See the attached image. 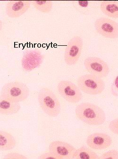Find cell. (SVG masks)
<instances>
[{
	"label": "cell",
	"instance_id": "d6986e66",
	"mask_svg": "<svg viewBox=\"0 0 118 159\" xmlns=\"http://www.w3.org/2000/svg\"><path fill=\"white\" fill-rule=\"evenodd\" d=\"M118 159V151L117 150H111L102 154L99 159Z\"/></svg>",
	"mask_w": 118,
	"mask_h": 159
},
{
	"label": "cell",
	"instance_id": "8992f818",
	"mask_svg": "<svg viewBox=\"0 0 118 159\" xmlns=\"http://www.w3.org/2000/svg\"><path fill=\"white\" fill-rule=\"evenodd\" d=\"M83 46V41L80 36H74L69 41L64 53V61L67 65L72 66L77 64L81 54Z\"/></svg>",
	"mask_w": 118,
	"mask_h": 159
},
{
	"label": "cell",
	"instance_id": "9a60e30c",
	"mask_svg": "<svg viewBox=\"0 0 118 159\" xmlns=\"http://www.w3.org/2000/svg\"><path fill=\"white\" fill-rule=\"evenodd\" d=\"M16 145V140L11 134L4 131H0L1 151L11 150L13 149Z\"/></svg>",
	"mask_w": 118,
	"mask_h": 159
},
{
	"label": "cell",
	"instance_id": "7402d4cb",
	"mask_svg": "<svg viewBox=\"0 0 118 159\" xmlns=\"http://www.w3.org/2000/svg\"><path fill=\"white\" fill-rule=\"evenodd\" d=\"M5 159H27L26 156L18 153H10L6 154L4 157Z\"/></svg>",
	"mask_w": 118,
	"mask_h": 159
},
{
	"label": "cell",
	"instance_id": "9c48e42d",
	"mask_svg": "<svg viewBox=\"0 0 118 159\" xmlns=\"http://www.w3.org/2000/svg\"><path fill=\"white\" fill-rule=\"evenodd\" d=\"M43 58V55L39 50H27L24 52L22 58V68L26 71H31L41 65Z\"/></svg>",
	"mask_w": 118,
	"mask_h": 159
},
{
	"label": "cell",
	"instance_id": "7c38bea8",
	"mask_svg": "<svg viewBox=\"0 0 118 159\" xmlns=\"http://www.w3.org/2000/svg\"><path fill=\"white\" fill-rule=\"evenodd\" d=\"M30 1H10L6 6V12L10 18H19L30 7Z\"/></svg>",
	"mask_w": 118,
	"mask_h": 159
},
{
	"label": "cell",
	"instance_id": "e0dca14e",
	"mask_svg": "<svg viewBox=\"0 0 118 159\" xmlns=\"http://www.w3.org/2000/svg\"><path fill=\"white\" fill-rule=\"evenodd\" d=\"M73 159H99L98 155L85 145H83L74 153Z\"/></svg>",
	"mask_w": 118,
	"mask_h": 159
},
{
	"label": "cell",
	"instance_id": "4fadbf2b",
	"mask_svg": "<svg viewBox=\"0 0 118 159\" xmlns=\"http://www.w3.org/2000/svg\"><path fill=\"white\" fill-rule=\"evenodd\" d=\"M20 109L21 106L19 102H12L1 97L0 113L2 115L16 114L20 111Z\"/></svg>",
	"mask_w": 118,
	"mask_h": 159
},
{
	"label": "cell",
	"instance_id": "3957f363",
	"mask_svg": "<svg viewBox=\"0 0 118 159\" xmlns=\"http://www.w3.org/2000/svg\"><path fill=\"white\" fill-rule=\"evenodd\" d=\"M38 101L42 110L47 115L55 117L60 113V102L55 93L48 88H42L40 90Z\"/></svg>",
	"mask_w": 118,
	"mask_h": 159
},
{
	"label": "cell",
	"instance_id": "ba28073f",
	"mask_svg": "<svg viewBox=\"0 0 118 159\" xmlns=\"http://www.w3.org/2000/svg\"><path fill=\"white\" fill-rule=\"evenodd\" d=\"M84 63L89 73L99 78H105L109 73L110 69L107 63L98 57H88L85 59Z\"/></svg>",
	"mask_w": 118,
	"mask_h": 159
},
{
	"label": "cell",
	"instance_id": "ac0fdd59",
	"mask_svg": "<svg viewBox=\"0 0 118 159\" xmlns=\"http://www.w3.org/2000/svg\"><path fill=\"white\" fill-rule=\"evenodd\" d=\"M31 4L35 9L43 13H49L52 8L51 1H32Z\"/></svg>",
	"mask_w": 118,
	"mask_h": 159
},
{
	"label": "cell",
	"instance_id": "52a82bcc",
	"mask_svg": "<svg viewBox=\"0 0 118 159\" xmlns=\"http://www.w3.org/2000/svg\"><path fill=\"white\" fill-rule=\"evenodd\" d=\"M97 31L104 38L109 39L118 38V23L108 18L97 19L94 23Z\"/></svg>",
	"mask_w": 118,
	"mask_h": 159
},
{
	"label": "cell",
	"instance_id": "30bf717a",
	"mask_svg": "<svg viewBox=\"0 0 118 159\" xmlns=\"http://www.w3.org/2000/svg\"><path fill=\"white\" fill-rule=\"evenodd\" d=\"M87 145L94 150H103L109 148L112 144L111 137L104 133H95L87 138Z\"/></svg>",
	"mask_w": 118,
	"mask_h": 159
},
{
	"label": "cell",
	"instance_id": "5b68a950",
	"mask_svg": "<svg viewBox=\"0 0 118 159\" xmlns=\"http://www.w3.org/2000/svg\"><path fill=\"white\" fill-rule=\"evenodd\" d=\"M57 89L61 96L70 103H78L82 99L79 88L70 81H61L58 84Z\"/></svg>",
	"mask_w": 118,
	"mask_h": 159
},
{
	"label": "cell",
	"instance_id": "ffe728a7",
	"mask_svg": "<svg viewBox=\"0 0 118 159\" xmlns=\"http://www.w3.org/2000/svg\"><path fill=\"white\" fill-rule=\"evenodd\" d=\"M111 92L113 96L118 97V75L116 76L111 84Z\"/></svg>",
	"mask_w": 118,
	"mask_h": 159
},
{
	"label": "cell",
	"instance_id": "5bb4252c",
	"mask_svg": "<svg viewBox=\"0 0 118 159\" xmlns=\"http://www.w3.org/2000/svg\"><path fill=\"white\" fill-rule=\"evenodd\" d=\"M73 7L81 14L88 15L93 11L97 7V2L80 1L71 2Z\"/></svg>",
	"mask_w": 118,
	"mask_h": 159
},
{
	"label": "cell",
	"instance_id": "2e32d148",
	"mask_svg": "<svg viewBox=\"0 0 118 159\" xmlns=\"http://www.w3.org/2000/svg\"><path fill=\"white\" fill-rule=\"evenodd\" d=\"M100 8L106 16L114 19L118 18V1H101Z\"/></svg>",
	"mask_w": 118,
	"mask_h": 159
},
{
	"label": "cell",
	"instance_id": "6da1fadb",
	"mask_svg": "<svg viewBox=\"0 0 118 159\" xmlns=\"http://www.w3.org/2000/svg\"><path fill=\"white\" fill-rule=\"evenodd\" d=\"M75 113L79 120L89 125L99 126L106 120V115L99 106L90 103L83 102L76 107Z\"/></svg>",
	"mask_w": 118,
	"mask_h": 159
},
{
	"label": "cell",
	"instance_id": "603a6c76",
	"mask_svg": "<svg viewBox=\"0 0 118 159\" xmlns=\"http://www.w3.org/2000/svg\"><path fill=\"white\" fill-rule=\"evenodd\" d=\"M39 159H61L60 157H58L57 155H55L54 153L51 152H49L46 153H43L41 154L39 157Z\"/></svg>",
	"mask_w": 118,
	"mask_h": 159
},
{
	"label": "cell",
	"instance_id": "277c9868",
	"mask_svg": "<svg viewBox=\"0 0 118 159\" xmlns=\"http://www.w3.org/2000/svg\"><path fill=\"white\" fill-rule=\"evenodd\" d=\"M78 87L81 91L90 95L101 94L105 89L104 81L92 74H86L79 77Z\"/></svg>",
	"mask_w": 118,
	"mask_h": 159
},
{
	"label": "cell",
	"instance_id": "7a4b0ae2",
	"mask_svg": "<svg viewBox=\"0 0 118 159\" xmlns=\"http://www.w3.org/2000/svg\"><path fill=\"white\" fill-rule=\"evenodd\" d=\"M30 91L25 84L19 81L11 82L4 84L1 92V97L12 102L26 100Z\"/></svg>",
	"mask_w": 118,
	"mask_h": 159
},
{
	"label": "cell",
	"instance_id": "44dd1931",
	"mask_svg": "<svg viewBox=\"0 0 118 159\" xmlns=\"http://www.w3.org/2000/svg\"><path fill=\"white\" fill-rule=\"evenodd\" d=\"M109 128L113 133L118 134V118L112 120L110 122Z\"/></svg>",
	"mask_w": 118,
	"mask_h": 159
},
{
	"label": "cell",
	"instance_id": "8fae6325",
	"mask_svg": "<svg viewBox=\"0 0 118 159\" xmlns=\"http://www.w3.org/2000/svg\"><path fill=\"white\" fill-rule=\"evenodd\" d=\"M49 150L61 159H72L77 149L68 143L55 141L50 143Z\"/></svg>",
	"mask_w": 118,
	"mask_h": 159
}]
</instances>
